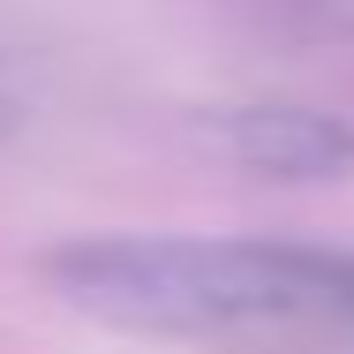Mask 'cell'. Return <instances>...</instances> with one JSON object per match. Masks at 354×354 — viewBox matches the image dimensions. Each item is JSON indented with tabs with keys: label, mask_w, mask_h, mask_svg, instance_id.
Returning <instances> with one entry per match:
<instances>
[{
	"label": "cell",
	"mask_w": 354,
	"mask_h": 354,
	"mask_svg": "<svg viewBox=\"0 0 354 354\" xmlns=\"http://www.w3.org/2000/svg\"><path fill=\"white\" fill-rule=\"evenodd\" d=\"M75 317L218 354H354V249L264 234H83L38 257Z\"/></svg>",
	"instance_id": "6da1fadb"
},
{
	"label": "cell",
	"mask_w": 354,
	"mask_h": 354,
	"mask_svg": "<svg viewBox=\"0 0 354 354\" xmlns=\"http://www.w3.org/2000/svg\"><path fill=\"white\" fill-rule=\"evenodd\" d=\"M196 136L226 166H249L264 181H339L354 174V113L309 106V98H241V106H204Z\"/></svg>",
	"instance_id": "7a4b0ae2"
},
{
	"label": "cell",
	"mask_w": 354,
	"mask_h": 354,
	"mask_svg": "<svg viewBox=\"0 0 354 354\" xmlns=\"http://www.w3.org/2000/svg\"><path fill=\"white\" fill-rule=\"evenodd\" d=\"M30 113H38V98H30V68H23V53L15 46H0V143H15L30 129Z\"/></svg>",
	"instance_id": "3957f363"
}]
</instances>
